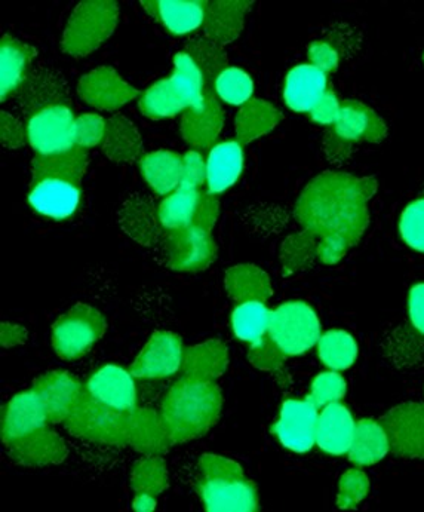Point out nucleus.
Returning <instances> with one entry per match:
<instances>
[{
	"label": "nucleus",
	"instance_id": "6ab92c4d",
	"mask_svg": "<svg viewBox=\"0 0 424 512\" xmlns=\"http://www.w3.org/2000/svg\"><path fill=\"white\" fill-rule=\"evenodd\" d=\"M33 389L41 397L49 423L66 422L79 395L84 391L79 380L67 372L43 374L36 380Z\"/></svg>",
	"mask_w": 424,
	"mask_h": 512
},
{
	"label": "nucleus",
	"instance_id": "0eeeda50",
	"mask_svg": "<svg viewBox=\"0 0 424 512\" xmlns=\"http://www.w3.org/2000/svg\"><path fill=\"white\" fill-rule=\"evenodd\" d=\"M267 334L287 357H296L319 342L321 323L307 303L288 302L270 312Z\"/></svg>",
	"mask_w": 424,
	"mask_h": 512
},
{
	"label": "nucleus",
	"instance_id": "f8f14e48",
	"mask_svg": "<svg viewBox=\"0 0 424 512\" xmlns=\"http://www.w3.org/2000/svg\"><path fill=\"white\" fill-rule=\"evenodd\" d=\"M184 351L180 336L156 331L132 363V376L138 379H164L183 367Z\"/></svg>",
	"mask_w": 424,
	"mask_h": 512
},
{
	"label": "nucleus",
	"instance_id": "a211bd4d",
	"mask_svg": "<svg viewBox=\"0 0 424 512\" xmlns=\"http://www.w3.org/2000/svg\"><path fill=\"white\" fill-rule=\"evenodd\" d=\"M86 391L112 409L131 412L137 403V389L131 372L119 366H104L97 370L85 386Z\"/></svg>",
	"mask_w": 424,
	"mask_h": 512
},
{
	"label": "nucleus",
	"instance_id": "423d86ee",
	"mask_svg": "<svg viewBox=\"0 0 424 512\" xmlns=\"http://www.w3.org/2000/svg\"><path fill=\"white\" fill-rule=\"evenodd\" d=\"M106 333V318L98 309L78 303L52 326V346L58 357L72 361L84 357Z\"/></svg>",
	"mask_w": 424,
	"mask_h": 512
},
{
	"label": "nucleus",
	"instance_id": "dca6fc26",
	"mask_svg": "<svg viewBox=\"0 0 424 512\" xmlns=\"http://www.w3.org/2000/svg\"><path fill=\"white\" fill-rule=\"evenodd\" d=\"M46 423H49L48 415L38 392L33 388L21 392L9 401L3 412V443L8 446L32 432L45 428Z\"/></svg>",
	"mask_w": 424,
	"mask_h": 512
},
{
	"label": "nucleus",
	"instance_id": "e433bc0d",
	"mask_svg": "<svg viewBox=\"0 0 424 512\" xmlns=\"http://www.w3.org/2000/svg\"><path fill=\"white\" fill-rule=\"evenodd\" d=\"M202 192L189 187H178L159 205L158 216L162 228L167 231L187 228L195 223Z\"/></svg>",
	"mask_w": 424,
	"mask_h": 512
},
{
	"label": "nucleus",
	"instance_id": "052dcab7",
	"mask_svg": "<svg viewBox=\"0 0 424 512\" xmlns=\"http://www.w3.org/2000/svg\"><path fill=\"white\" fill-rule=\"evenodd\" d=\"M135 511L150 512L156 508V496L146 495V493H137L132 502Z\"/></svg>",
	"mask_w": 424,
	"mask_h": 512
},
{
	"label": "nucleus",
	"instance_id": "c85d7f7f",
	"mask_svg": "<svg viewBox=\"0 0 424 512\" xmlns=\"http://www.w3.org/2000/svg\"><path fill=\"white\" fill-rule=\"evenodd\" d=\"M121 228L129 238L144 247H152L161 239V222L158 211L144 196H132L119 213Z\"/></svg>",
	"mask_w": 424,
	"mask_h": 512
},
{
	"label": "nucleus",
	"instance_id": "8fccbe9b",
	"mask_svg": "<svg viewBox=\"0 0 424 512\" xmlns=\"http://www.w3.org/2000/svg\"><path fill=\"white\" fill-rule=\"evenodd\" d=\"M285 357L287 355L282 352V349L276 345L275 340L269 334L267 336L264 334L257 342L251 343L250 352H248L250 363L257 369L267 370V372L279 369L284 363Z\"/></svg>",
	"mask_w": 424,
	"mask_h": 512
},
{
	"label": "nucleus",
	"instance_id": "4be33fe9",
	"mask_svg": "<svg viewBox=\"0 0 424 512\" xmlns=\"http://www.w3.org/2000/svg\"><path fill=\"white\" fill-rule=\"evenodd\" d=\"M29 204L36 213L49 219H70L81 204V189L73 183L45 180L32 185Z\"/></svg>",
	"mask_w": 424,
	"mask_h": 512
},
{
	"label": "nucleus",
	"instance_id": "3c124183",
	"mask_svg": "<svg viewBox=\"0 0 424 512\" xmlns=\"http://www.w3.org/2000/svg\"><path fill=\"white\" fill-rule=\"evenodd\" d=\"M107 121L95 113H85L76 118L75 144L82 149H91L104 141Z\"/></svg>",
	"mask_w": 424,
	"mask_h": 512
},
{
	"label": "nucleus",
	"instance_id": "4468645a",
	"mask_svg": "<svg viewBox=\"0 0 424 512\" xmlns=\"http://www.w3.org/2000/svg\"><path fill=\"white\" fill-rule=\"evenodd\" d=\"M78 94L85 103L98 110L121 109L138 97L137 88L129 85L112 67H98L81 79Z\"/></svg>",
	"mask_w": 424,
	"mask_h": 512
},
{
	"label": "nucleus",
	"instance_id": "c03bdc74",
	"mask_svg": "<svg viewBox=\"0 0 424 512\" xmlns=\"http://www.w3.org/2000/svg\"><path fill=\"white\" fill-rule=\"evenodd\" d=\"M319 239L301 231L290 236L281 248V262L287 274L309 268L318 257Z\"/></svg>",
	"mask_w": 424,
	"mask_h": 512
},
{
	"label": "nucleus",
	"instance_id": "864d4df0",
	"mask_svg": "<svg viewBox=\"0 0 424 512\" xmlns=\"http://www.w3.org/2000/svg\"><path fill=\"white\" fill-rule=\"evenodd\" d=\"M307 55H309L310 64L318 67L324 73L336 72L337 67H339V51L334 48L331 42H313L307 49Z\"/></svg>",
	"mask_w": 424,
	"mask_h": 512
},
{
	"label": "nucleus",
	"instance_id": "6e6552de",
	"mask_svg": "<svg viewBox=\"0 0 424 512\" xmlns=\"http://www.w3.org/2000/svg\"><path fill=\"white\" fill-rule=\"evenodd\" d=\"M164 248L167 265L178 272L204 271L217 256L211 232L195 225L168 231Z\"/></svg>",
	"mask_w": 424,
	"mask_h": 512
},
{
	"label": "nucleus",
	"instance_id": "2f4dec72",
	"mask_svg": "<svg viewBox=\"0 0 424 512\" xmlns=\"http://www.w3.org/2000/svg\"><path fill=\"white\" fill-rule=\"evenodd\" d=\"M229 366L227 346L212 339L184 351L183 370L186 376L214 380L226 372Z\"/></svg>",
	"mask_w": 424,
	"mask_h": 512
},
{
	"label": "nucleus",
	"instance_id": "37998d69",
	"mask_svg": "<svg viewBox=\"0 0 424 512\" xmlns=\"http://www.w3.org/2000/svg\"><path fill=\"white\" fill-rule=\"evenodd\" d=\"M131 486L135 493L159 496L168 487V469L161 456H147L134 465Z\"/></svg>",
	"mask_w": 424,
	"mask_h": 512
},
{
	"label": "nucleus",
	"instance_id": "a878e982",
	"mask_svg": "<svg viewBox=\"0 0 424 512\" xmlns=\"http://www.w3.org/2000/svg\"><path fill=\"white\" fill-rule=\"evenodd\" d=\"M250 6L251 2L245 0L208 2L204 23L205 38L221 47L238 39L244 29L245 15Z\"/></svg>",
	"mask_w": 424,
	"mask_h": 512
},
{
	"label": "nucleus",
	"instance_id": "aec40b11",
	"mask_svg": "<svg viewBox=\"0 0 424 512\" xmlns=\"http://www.w3.org/2000/svg\"><path fill=\"white\" fill-rule=\"evenodd\" d=\"M8 449L12 461L23 466L61 464L69 455L63 438L46 426L8 444Z\"/></svg>",
	"mask_w": 424,
	"mask_h": 512
},
{
	"label": "nucleus",
	"instance_id": "9d476101",
	"mask_svg": "<svg viewBox=\"0 0 424 512\" xmlns=\"http://www.w3.org/2000/svg\"><path fill=\"white\" fill-rule=\"evenodd\" d=\"M382 425L395 455L424 459V404H401L383 416Z\"/></svg>",
	"mask_w": 424,
	"mask_h": 512
},
{
	"label": "nucleus",
	"instance_id": "5701e85b",
	"mask_svg": "<svg viewBox=\"0 0 424 512\" xmlns=\"http://www.w3.org/2000/svg\"><path fill=\"white\" fill-rule=\"evenodd\" d=\"M356 423L344 404L333 403L319 413L316 444L328 455L349 453L355 435Z\"/></svg>",
	"mask_w": 424,
	"mask_h": 512
},
{
	"label": "nucleus",
	"instance_id": "393cba45",
	"mask_svg": "<svg viewBox=\"0 0 424 512\" xmlns=\"http://www.w3.org/2000/svg\"><path fill=\"white\" fill-rule=\"evenodd\" d=\"M328 91L327 73L312 64L294 67L285 79L284 100L294 112H310Z\"/></svg>",
	"mask_w": 424,
	"mask_h": 512
},
{
	"label": "nucleus",
	"instance_id": "58836bf2",
	"mask_svg": "<svg viewBox=\"0 0 424 512\" xmlns=\"http://www.w3.org/2000/svg\"><path fill=\"white\" fill-rule=\"evenodd\" d=\"M141 112L152 119L172 118L187 110V104L175 91L171 79H161L141 94L138 100Z\"/></svg>",
	"mask_w": 424,
	"mask_h": 512
},
{
	"label": "nucleus",
	"instance_id": "ea45409f",
	"mask_svg": "<svg viewBox=\"0 0 424 512\" xmlns=\"http://www.w3.org/2000/svg\"><path fill=\"white\" fill-rule=\"evenodd\" d=\"M318 355L328 369L340 372L353 366L358 357V345L346 331L331 330L319 337Z\"/></svg>",
	"mask_w": 424,
	"mask_h": 512
},
{
	"label": "nucleus",
	"instance_id": "7c9ffc66",
	"mask_svg": "<svg viewBox=\"0 0 424 512\" xmlns=\"http://www.w3.org/2000/svg\"><path fill=\"white\" fill-rule=\"evenodd\" d=\"M227 293L235 302H266L272 296V282L263 269L254 265H238L226 272Z\"/></svg>",
	"mask_w": 424,
	"mask_h": 512
},
{
	"label": "nucleus",
	"instance_id": "9b49d317",
	"mask_svg": "<svg viewBox=\"0 0 424 512\" xmlns=\"http://www.w3.org/2000/svg\"><path fill=\"white\" fill-rule=\"evenodd\" d=\"M318 407L309 400H287L272 432L285 449L306 453L316 444Z\"/></svg>",
	"mask_w": 424,
	"mask_h": 512
},
{
	"label": "nucleus",
	"instance_id": "f257e3e1",
	"mask_svg": "<svg viewBox=\"0 0 424 512\" xmlns=\"http://www.w3.org/2000/svg\"><path fill=\"white\" fill-rule=\"evenodd\" d=\"M373 179L347 173H328L313 179L296 205L303 231L319 239L318 259L336 265L349 248L358 244L368 226V202L376 193Z\"/></svg>",
	"mask_w": 424,
	"mask_h": 512
},
{
	"label": "nucleus",
	"instance_id": "2eb2a0df",
	"mask_svg": "<svg viewBox=\"0 0 424 512\" xmlns=\"http://www.w3.org/2000/svg\"><path fill=\"white\" fill-rule=\"evenodd\" d=\"M69 103L66 81L60 73L49 67L32 70L18 91V104L27 121L49 107L69 106Z\"/></svg>",
	"mask_w": 424,
	"mask_h": 512
},
{
	"label": "nucleus",
	"instance_id": "4c0bfd02",
	"mask_svg": "<svg viewBox=\"0 0 424 512\" xmlns=\"http://www.w3.org/2000/svg\"><path fill=\"white\" fill-rule=\"evenodd\" d=\"M175 91L190 107H198L204 103L207 93V81L202 75L201 69L186 52H180L174 58V72L170 76Z\"/></svg>",
	"mask_w": 424,
	"mask_h": 512
},
{
	"label": "nucleus",
	"instance_id": "473e14b6",
	"mask_svg": "<svg viewBox=\"0 0 424 512\" xmlns=\"http://www.w3.org/2000/svg\"><path fill=\"white\" fill-rule=\"evenodd\" d=\"M183 158L170 150L147 153L140 161L141 173L158 195H171L180 187Z\"/></svg>",
	"mask_w": 424,
	"mask_h": 512
},
{
	"label": "nucleus",
	"instance_id": "cd10ccee",
	"mask_svg": "<svg viewBox=\"0 0 424 512\" xmlns=\"http://www.w3.org/2000/svg\"><path fill=\"white\" fill-rule=\"evenodd\" d=\"M244 170V150L238 141H224L212 147L207 159L208 193L220 195L241 177Z\"/></svg>",
	"mask_w": 424,
	"mask_h": 512
},
{
	"label": "nucleus",
	"instance_id": "7ed1b4c3",
	"mask_svg": "<svg viewBox=\"0 0 424 512\" xmlns=\"http://www.w3.org/2000/svg\"><path fill=\"white\" fill-rule=\"evenodd\" d=\"M199 495L210 512H253L258 510V492L241 465L218 455H204L199 461Z\"/></svg>",
	"mask_w": 424,
	"mask_h": 512
},
{
	"label": "nucleus",
	"instance_id": "4d7b16f0",
	"mask_svg": "<svg viewBox=\"0 0 424 512\" xmlns=\"http://www.w3.org/2000/svg\"><path fill=\"white\" fill-rule=\"evenodd\" d=\"M218 213H220V202H218L217 196L211 195V193H202L193 225L211 232L217 222Z\"/></svg>",
	"mask_w": 424,
	"mask_h": 512
},
{
	"label": "nucleus",
	"instance_id": "1a4fd4ad",
	"mask_svg": "<svg viewBox=\"0 0 424 512\" xmlns=\"http://www.w3.org/2000/svg\"><path fill=\"white\" fill-rule=\"evenodd\" d=\"M75 122L69 106H54L27 121V140L36 155H51L75 147Z\"/></svg>",
	"mask_w": 424,
	"mask_h": 512
},
{
	"label": "nucleus",
	"instance_id": "72a5a7b5",
	"mask_svg": "<svg viewBox=\"0 0 424 512\" xmlns=\"http://www.w3.org/2000/svg\"><path fill=\"white\" fill-rule=\"evenodd\" d=\"M207 5L202 0H164L158 2L156 20L172 35H189L204 26Z\"/></svg>",
	"mask_w": 424,
	"mask_h": 512
},
{
	"label": "nucleus",
	"instance_id": "f704fd0d",
	"mask_svg": "<svg viewBox=\"0 0 424 512\" xmlns=\"http://www.w3.org/2000/svg\"><path fill=\"white\" fill-rule=\"evenodd\" d=\"M389 450V438L382 422L365 419L356 423L355 435L349 450V459L353 464L358 466L377 464Z\"/></svg>",
	"mask_w": 424,
	"mask_h": 512
},
{
	"label": "nucleus",
	"instance_id": "c9c22d12",
	"mask_svg": "<svg viewBox=\"0 0 424 512\" xmlns=\"http://www.w3.org/2000/svg\"><path fill=\"white\" fill-rule=\"evenodd\" d=\"M103 152L115 162H132L140 158L143 141L135 125L125 116H112L107 121Z\"/></svg>",
	"mask_w": 424,
	"mask_h": 512
},
{
	"label": "nucleus",
	"instance_id": "20e7f679",
	"mask_svg": "<svg viewBox=\"0 0 424 512\" xmlns=\"http://www.w3.org/2000/svg\"><path fill=\"white\" fill-rule=\"evenodd\" d=\"M118 18L119 6L113 0H85L79 3L70 15L61 48L72 57H86L113 35Z\"/></svg>",
	"mask_w": 424,
	"mask_h": 512
},
{
	"label": "nucleus",
	"instance_id": "a19ab883",
	"mask_svg": "<svg viewBox=\"0 0 424 512\" xmlns=\"http://www.w3.org/2000/svg\"><path fill=\"white\" fill-rule=\"evenodd\" d=\"M270 311L261 302L239 303L232 312V330L242 342L254 343L267 333Z\"/></svg>",
	"mask_w": 424,
	"mask_h": 512
},
{
	"label": "nucleus",
	"instance_id": "bb28decb",
	"mask_svg": "<svg viewBox=\"0 0 424 512\" xmlns=\"http://www.w3.org/2000/svg\"><path fill=\"white\" fill-rule=\"evenodd\" d=\"M36 57V49L12 36L5 35L0 44V70H2V101L18 94L26 79L29 78L30 66Z\"/></svg>",
	"mask_w": 424,
	"mask_h": 512
},
{
	"label": "nucleus",
	"instance_id": "79ce46f5",
	"mask_svg": "<svg viewBox=\"0 0 424 512\" xmlns=\"http://www.w3.org/2000/svg\"><path fill=\"white\" fill-rule=\"evenodd\" d=\"M186 54L195 61L201 69L207 84L214 85L218 76L229 66V57L221 45L215 44L208 38H195L187 42Z\"/></svg>",
	"mask_w": 424,
	"mask_h": 512
},
{
	"label": "nucleus",
	"instance_id": "c756f323",
	"mask_svg": "<svg viewBox=\"0 0 424 512\" xmlns=\"http://www.w3.org/2000/svg\"><path fill=\"white\" fill-rule=\"evenodd\" d=\"M281 121V112L273 104L254 98L245 103L236 116V141L242 146L253 143L275 130Z\"/></svg>",
	"mask_w": 424,
	"mask_h": 512
},
{
	"label": "nucleus",
	"instance_id": "6e6d98bb",
	"mask_svg": "<svg viewBox=\"0 0 424 512\" xmlns=\"http://www.w3.org/2000/svg\"><path fill=\"white\" fill-rule=\"evenodd\" d=\"M0 140L6 149H18L26 143L27 131L11 113L2 112L0 116Z\"/></svg>",
	"mask_w": 424,
	"mask_h": 512
},
{
	"label": "nucleus",
	"instance_id": "49530a36",
	"mask_svg": "<svg viewBox=\"0 0 424 512\" xmlns=\"http://www.w3.org/2000/svg\"><path fill=\"white\" fill-rule=\"evenodd\" d=\"M346 394V380L336 372H325L319 374L313 380L310 395L307 400L315 404L318 409L337 403Z\"/></svg>",
	"mask_w": 424,
	"mask_h": 512
},
{
	"label": "nucleus",
	"instance_id": "5fc2aeb1",
	"mask_svg": "<svg viewBox=\"0 0 424 512\" xmlns=\"http://www.w3.org/2000/svg\"><path fill=\"white\" fill-rule=\"evenodd\" d=\"M341 101L334 91L328 90L324 97L310 110V118L319 125H330L333 127L339 118Z\"/></svg>",
	"mask_w": 424,
	"mask_h": 512
},
{
	"label": "nucleus",
	"instance_id": "39448f33",
	"mask_svg": "<svg viewBox=\"0 0 424 512\" xmlns=\"http://www.w3.org/2000/svg\"><path fill=\"white\" fill-rule=\"evenodd\" d=\"M64 423L70 434L94 443L127 446L129 441V412L106 406L85 388Z\"/></svg>",
	"mask_w": 424,
	"mask_h": 512
},
{
	"label": "nucleus",
	"instance_id": "de8ad7c7",
	"mask_svg": "<svg viewBox=\"0 0 424 512\" xmlns=\"http://www.w3.org/2000/svg\"><path fill=\"white\" fill-rule=\"evenodd\" d=\"M399 231L408 247L424 251V198L411 202L401 216Z\"/></svg>",
	"mask_w": 424,
	"mask_h": 512
},
{
	"label": "nucleus",
	"instance_id": "f03ea898",
	"mask_svg": "<svg viewBox=\"0 0 424 512\" xmlns=\"http://www.w3.org/2000/svg\"><path fill=\"white\" fill-rule=\"evenodd\" d=\"M223 395L214 380L184 376L171 386L162 403L172 443L181 444L207 434L220 418Z\"/></svg>",
	"mask_w": 424,
	"mask_h": 512
},
{
	"label": "nucleus",
	"instance_id": "ddd939ff",
	"mask_svg": "<svg viewBox=\"0 0 424 512\" xmlns=\"http://www.w3.org/2000/svg\"><path fill=\"white\" fill-rule=\"evenodd\" d=\"M386 133V125L373 109L361 101L346 100L341 101L340 115L331 127L330 136L350 150L353 144L362 141H382Z\"/></svg>",
	"mask_w": 424,
	"mask_h": 512
},
{
	"label": "nucleus",
	"instance_id": "09e8293b",
	"mask_svg": "<svg viewBox=\"0 0 424 512\" xmlns=\"http://www.w3.org/2000/svg\"><path fill=\"white\" fill-rule=\"evenodd\" d=\"M368 489H370V481L367 475L359 469H349L341 477L337 505L341 510L355 508L367 496Z\"/></svg>",
	"mask_w": 424,
	"mask_h": 512
},
{
	"label": "nucleus",
	"instance_id": "a18cd8bd",
	"mask_svg": "<svg viewBox=\"0 0 424 512\" xmlns=\"http://www.w3.org/2000/svg\"><path fill=\"white\" fill-rule=\"evenodd\" d=\"M214 93L223 100L224 103L232 106H244L251 100L254 84L250 75L238 67H227L214 84Z\"/></svg>",
	"mask_w": 424,
	"mask_h": 512
},
{
	"label": "nucleus",
	"instance_id": "b1692460",
	"mask_svg": "<svg viewBox=\"0 0 424 512\" xmlns=\"http://www.w3.org/2000/svg\"><path fill=\"white\" fill-rule=\"evenodd\" d=\"M86 167L88 152L78 146L51 155H36L32 164V185L45 180H61L81 186Z\"/></svg>",
	"mask_w": 424,
	"mask_h": 512
},
{
	"label": "nucleus",
	"instance_id": "412c9836",
	"mask_svg": "<svg viewBox=\"0 0 424 512\" xmlns=\"http://www.w3.org/2000/svg\"><path fill=\"white\" fill-rule=\"evenodd\" d=\"M128 444L135 452L146 456L164 455L174 446L161 413L137 407L129 412Z\"/></svg>",
	"mask_w": 424,
	"mask_h": 512
},
{
	"label": "nucleus",
	"instance_id": "603ef678",
	"mask_svg": "<svg viewBox=\"0 0 424 512\" xmlns=\"http://www.w3.org/2000/svg\"><path fill=\"white\" fill-rule=\"evenodd\" d=\"M205 182H207V161L198 150H190L183 156L180 187L199 190Z\"/></svg>",
	"mask_w": 424,
	"mask_h": 512
},
{
	"label": "nucleus",
	"instance_id": "f3484780",
	"mask_svg": "<svg viewBox=\"0 0 424 512\" xmlns=\"http://www.w3.org/2000/svg\"><path fill=\"white\" fill-rule=\"evenodd\" d=\"M223 127V109H221L214 91L207 88L204 103L198 107H190L184 113L183 121H181V134L193 149H210L220 136Z\"/></svg>",
	"mask_w": 424,
	"mask_h": 512
},
{
	"label": "nucleus",
	"instance_id": "13d9d810",
	"mask_svg": "<svg viewBox=\"0 0 424 512\" xmlns=\"http://www.w3.org/2000/svg\"><path fill=\"white\" fill-rule=\"evenodd\" d=\"M408 311L414 328L424 334V282L414 285L408 299Z\"/></svg>",
	"mask_w": 424,
	"mask_h": 512
},
{
	"label": "nucleus",
	"instance_id": "bf43d9fd",
	"mask_svg": "<svg viewBox=\"0 0 424 512\" xmlns=\"http://www.w3.org/2000/svg\"><path fill=\"white\" fill-rule=\"evenodd\" d=\"M27 340V330L17 324L3 323L0 326V343L3 348H14L23 345Z\"/></svg>",
	"mask_w": 424,
	"mask_h": 512
}]
</instances>
